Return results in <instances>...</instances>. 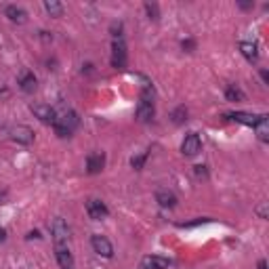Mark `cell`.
Segmentation results:
<instances>
[{
    "label": "cell",
    "mask_w": 269,
    "mask_h": 269,
    "mask_svg": "<svg viewBox=\"0 0 269 269\" xmlns=\"http://www.w3.org/2000/svg\"><path fill=\"white\" fill-rule=\"evenodd\" d=\"M78 124H80V118H78L76 111H65L63 116H59L57 120H55L53 129L59 137H69L78 129Z\"/></svg>",
    "instance_id": "6da1fadb"
},
{
    "label": "cell",
    "mask_w": 269,
    "mask_h": 269,
    "mask_svg": "<svg viewBox=\"0 0 269 269\" xmlns=\"http://www.w3.org/2000/svg\"><path fill=\"white\" fill-rule=\"evenodd\" d=\"M51 236H53L55 246H67V240H69V227H67V223H65L61 217L53 219V223H51Z\"/></svg>",
    "instance_id": "7a4b0ae2"
},
{
    "label": "cell",
    "mask_w": 269,
    "mask_h": 269,
    "mask_svg": "<svg viewBox=\"0 0 269 269\" xmlns=\"http://www.w3.org/2000/svg\"><path fill=\"white\" fill-rule=\"evenodd\" d=\"M91 246H93V250L99 254V257H105V259H111V257H114V246H111V242H109L105 236L95 234V236L91 238Z\"/></svg>",
    "instance_id": "3957f363"
},
{
    "label": "cell",
    "mask_w": 269,
    "mask_h": 269,
    "mask_svg": "<svg viewBox=\"0 0 269 269\" xmlns=\"http://www.w3.org/2000/svg\"><path fill=\"white\" fill-rule=\"evenodd\" d=\"M124 65H126V45L122 38H118L111 45V67L122 69Z\"/></svg>",
    "instance_id": "277c9868"
},
{
    "label": "cell",
    "mask_w": 269,
    "mask_h": 269,
    "mask_svg": "<svg viewBox=\"0 0 269 269\" xmlns=\"http://www.w3.org/2000/svg\"><path fill=\"white\" fill-rule=\"evenodd\" d=\"M32 114L45 124H55V120H57V114H55V109L47 103H34L32 105Z\"/></svg>",
    "instance_id": "5b68a950"
},
{
    "label": "cell",
    "mask_w": 269,
    "mask_h": 269,
    "mask_svg": "<svg viewBox=\"0 0 269 269\" xmlns=\"http://www.w3.org/2000/svg\"><path fill=\"white\" fill-rule=\"evenodd\" d=\"M87 212H89V217L93 221H101L109 215V208L105 206V202L97 200V198H91V200L87 202Z\"/></svg>",
    "instance_id": "8992f818"
},
{
    "label": "cell",
    "mask_w": 269,
    "mask_h": 269,
    "mask_svg": "<svg viewBox=\"0 0 269 269\" xmlns=\"http://www.w3.org/2000/svg\"><path fill=\"white\" fill-rule=\"evenodd\" d=\"M200 149H202V139L198 133H189L183 139V143H181L183 156H196V153H200Z\"/></svg>",
    "instance_id": "52a82bcc"
},
{
    "label": "cell",
    "mask_w": 269,
    "mask_h": 269,
    "mask_svg": "<svg viewBox=\"0 0 269 269\" xmlns=\"http://www.w3.org/2000/svg\"><path fill=\"white\" fill-rule=\"evenodd\" d=\"M103 166H105V153L103 151H93L87 156V173L89 175L101 173Z\"/></svg>",
    "instance_id": "ba28073f"
},
{
    "label": "cell",
    "mask_w": 269,
    "mask_h": 269,
    "mask_svg": "<svg viewBox=\"0 0 269 269\" xmlns=\"http://www.w3.org/2000/svg\"><path fill=\"white\" fill-rule=\"evenodd\" d=\"M227 118H232V120H236V122H240V124H246V126H257L259 122H263L265 118H267V114H246V111H234V114H227Z\"/></svg>",
    "instance_id": "9c48e42d"
},
{
    "label": "cell",
    "mask_w": 269,
    "mask_h": 269,
    "mask_svg": "<svg viewBox=\"0 0 269 269\" xmlns=\"http://www.w3.org/2000/svg\"><path fill=\"white\" fill-rule=\"evenodd\" d=\"M11 137H13V141H17V143H21V145H30L32 141H34V131L30 129V126H15V129L11 131Z\"/></svg>",
    "instance_id": "30bf717a"
},
{
    "label": "cell",
    "mask_w": 269,
    "mask_h": 269,
    "mask_svg": "<svg viewBox=\"0 0 269 269\" xmlns=\"http://www.w3.org/2000/svg\"><path fill=\"white\" fill-rule=\"evenodd\" d=\"M168 265H171V261H168L166 257H160V254H149V257H145L143 261H141L139 269H168Z\"/></svg>",
    "instance_id": "8fae6325"
},
{
    "label": "cell",
    "mask_w": 269,
    "mask_h": 269,
    "mask_svg": "<svg viewBox=\"0 0 269 269\" xmlns=\"http://www.w3.org/2000/svg\"><path fill=\"white\" fill-rule=\"evenodd\" d=\"M55 257L61 269H72L74 267V254L69 252L67 246H55Z\"/></svg>",
    "instance_id": "7c38bea8"
},
{
    "label": "cell",
    "mask_w": 269,
    "mask_h": 269,
    "mask_svg": "<svg viewBox=\"0 0 269 269\" xmlns=\"http://www.w3.org/2000/svg\"><path fill=\"white\" fill-rule=\"evenodd\" d=\"M17 82H19V87H21L23 93H34L38 89V80H36V76L30 72V69H23V72L19 74Z\"/></svg>",
    "instance_id": "4fadbf2b"
},
{
    "label": "cell",
    "mask_w": 269,
    "mask_h": 269,
    "mask_svg": "<svg viewBox=\"0 0 269 269\" xmlns=\"http://www.w3.org/2000/svg\"><path fill=\"white\" fill-rule=\"evenodd\" d=\"M240 53H242L250 63H254V61L259 59V47H257V42L242 40V42H240Z\"/></svg>",
    "instance_id": "5bb4252c"
},
{
    "label": "cell",
    "mask_w": 269,
    "mask_h": 269,
    "mask_svg": "<svg viewBox=\"0 0 269 269\" xmlns=\"http://www.w3.org/2000/svg\"><path fill=\"white\" fill-rule=\"evenodd\" d=\"M5 15H7L13 23H25V21H27V13H25L21 7H17V5H9V7L5 9Z\"/></svg>",
    "instance_id": "9a60e30c"
},
{
    "label": "cell",
    "mask_w": 269,
    "mask_h": 269,
    "mask_svg": "<svg viewBox=\"0 0 269 269\" xmlns=\"http://www.w3.org/2000/svg\"><path fill=\"white\" fill-rule=\"evenodd\" d=\"M156 202H158L162 208H175L177 206V196L173 191L160 189V191H156Z\"/></svg>",
    "instance_id": "2e32d148"
},
{
    "label": "cell",
    "mask_w": 269,
    "mask_h": 269,
    "mask_svg": "<svg viewBox=\"0 0 269 269\" xmlns=\"http://www.w3.org/2000/svg\"><path fill=\"white\" fill-rule=\"evenodd\" d=\"M153 114H156L153 103L139 101V105H137V120L139 122H149V120H153Z\"/></svg>",
    "instance_id": "e0dca14e"
},
{
    "label": "cell",
    "mask_w": 269,
    "mask_h": 269,
    "mask_svg": "<svg viewBox=\"0 0 269 269\" xmlns=\"http://www.w3.org/2000/svg\"><path fill=\"white\" fill-rule=\"evenodd\" d=\"M45 9H47V13H49L51 17H61L63 15V5L57 3V0H47Z\"/></svg>",
    "instance_id": "ac0fdd59"
},
{
    "label": "cell",
    "mask_w": 269,
    "mask_h": 269,
    "mask_svg": "<svg viewBox=\"0 0 269 269\" xmlns=\"http://www.w3.org/2000/svg\"><path fill=\"white\" fill-rule=\"evenodd\" d=\"M225 97H227V101H242V99H244V93L240 91L236 84H229V87L225 89Z\"/></svg>",
    "instance_id": "d6986e66"
},
{
    "label": "cell",
    "mask_w": 269,
    "mask_h": 269,
    "mask_svg": "<svg viewBox=\"0 0 269 269\" xmlns=\"http://www.w3.org/2000/svg\"><path fill=\"white\" fill-rule=\"evenodd\" d=\"M254 131H257V137H259V141H269V120L265 118L263 122H259L257 126H254Z\"/></svg>",
    "instance_id": "ffe728a7"
},
{
    "label": "cell",
    "mask_w": 269,
    "mask_h": 269,
    "mask_svg": "<svg viewBox=\"0 0 269 269\" xmlns=\"http://www.w3.org/2000/svg\"><path fill=\"white\" fill-rule=\"evenodd\" d=\"M171 118H173V122L175 124H183L187 120V109H185V105H179L173 114H171Z\"/></svg>",
    "instance_id": "44dd1931"
},
{
    "label": "cell",
    "mask_w": 269,
    "mask_h": 269,
    "mask_svg": "<svg viewBox=\"0 0 269 269\" xmlns=\"http://www.w3.org/2000/svg\"><path fill=\"white\" fill-rule=\"evenodd\" d=\"M145 11H147L149 19H153V21H158V19H160V11H158V5H151V3H147V5H145Z\"/></svg>",
    "instance_id": "7402d4cb"
},
{
    "label": "cell",
    "mask_w": 269,
    "mask_h": 269,
    "mask_svg": "<svg viewBox=\"0 0 269 269\" xmlns=\"http://www.w3.org/2000/svg\"><path fill=\"white\" fill-rule=\"evenodd\" d=\"M145 160H147V153L135 156V158L131 160V166H133V168H137V171H141V168H143V164H145Z\"/></svg>",
    "instance_id": "603a6c76"
},
{
    "label": "cell",
    "mask_w": 269,
    "mask_h": 269,
    "mask_svg": "<svg viewBox=\"0 0 269 269\" xmlns=\"http://www.w3.org/2000/svg\"><path fill=\"white\" fill-rule=\"evenodd\" d=\"M194 173H196V177L198 179H208V171H206V166H202V164H198V166H194Z\"/></svg>",
    "instance_id": "cb8c5ba5"
},
{
    "label": "cell",
    "mask_w": 269,
    "mask_h": 269,
    "mask_svg": "<svg viewBox=\"0 0 269 269\" xmlns=\"http://www.w3.org/2000/svg\"><path fill=\"white\" fill-rule=\"evenodd\" d=\"M111 36H114L116 40L122 38V23H111Z\"/></svg>",
    "instance_id": "d4e9b609"
},
{
    "label": "cell",
    "mask_w": 269,
    "mask_h": 269,
    "mask_svg": "<svg viewBox=\"0 0 269 269\" xmlns=\"http://www.w3.org/2000/svg\"><path fill=\"white\" fill-rule=\"evenodd\" d=\"M181 47H183V51L191 53V51L196 49V42H194V40H183V42H181Z\"/></svg>",
    "instance_id": "484cf974"
},
{
    "label": "cell",
    "mask_w": 269,
    "mask_h": 269,
    "mask_svg": "<svg viewBox=\"0 0 269 269\" xmlns=\"http://www.w3.org/2000/svg\"><path fill=\"white\" fill-rule=\"evenodd\" d=\"M257 215H259L261 219H267V202H263V204L257 208Z\"/></svg>",
    "instance_id": "4316f807"
},
{
    "label": "cell",
    "mask_w": 269,
    "mask_h": 269,
    "mask_svg": "<svg viewBox=\"0 0 269 269\" xmlns=\"http://www.w3.org/2000/svg\"><path fill=\"white\" fill-rule=\"evenodd\" d=\"M261 78H263V82H265V84L269 82V74L265 72V69H261Z\"/></svg>",
    "instance_id": "83f0119b"
},
{
    "label": "cell",
    "mask_w": 269,
    "mask_h": 269,
    "mask_svg": "<svg viewBox=\"0 0 269 269\" xmlns=\"http://www.w3.org/2000/svg\"><path fill=\"white\" fill-rule=\"evenodd\" d=\"M5 240H7V229L0 227V242H5Z\"/></svg>",
    "instance_id": "f1b7e54d"
},
{
    "label": "cell",
    "mask_w": 269,
    "mask_h": 269,
    "mask_svg": "<svg viewBox=\"0 0 269 269\" xmlns=\"http://www.w3.org/2000/svg\"><path fill=\"white\" fill-rule=\"evenodd\" d=\"M259 269H267V261H265V259L259 261Z\"/></svg>",
    "instance_id": "f546056e"
}]
</instances>
